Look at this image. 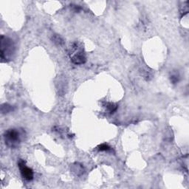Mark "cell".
<instances>
[{
    "label": "cell",
    "mask_w": 189,
    "mask_h": 189,
    "mask_svg": "<svg viewBox=\"0 0 189 189\" xmlns=\"http://www.w3.org/2000/svg\"><path fill=\"white\" fill-rule=\"evenodd\" d=\"M98 150L99 151H109L110 150V147L107 144L104 143V144L100 145L98 146Z\"/></svg>",
    "instance_id": "ba28073f"
},
{
    "label": "cell",
    "mask_w": 189,
    "mask_h": 189,
    "mask_svg": "<svg viewBox=\"0 0 189 189\" xmlns=\"http://www.w3.org/2000/svg\"><path fill=\"white\" fill-rule=\"evenodd\" d=\"M19 170H20L21 174H22V177H23L24 180L30 181V180H32L33 179V170L26 166L25 162H24V160H19Z\"/></svg>",
    "instance_id": "3957f363"
},
{
    "label": "cell",
    "mask_w": 189,
    "mask_h": 189,
    "mask_svg": "<svg viewBox=\"0 0 189 189\" xmlns=\"http://www.w3.org/2000/svg\"><path fill=\"white\" fill-rule=\"evenodd\" d=\"M15 52V45L13 40L9 38H1V59L2 62H8L11 59L12 55Z\"/></svg>",
    "instance_id": "7a4b0ae2"
},
{
    "label": "cell",
    "mask_w": 189,
    "mask_h": 189,
    "mask_svg": "<svg viewBox=\"0 0 189 189\" xmlns=\"http://www.w3.org/2000/svg\"><path fill=\"white\" fill-rule=\"evenodd\" d=\"M52 39H53L54 42H55V44H57V45H62L63 42H64V41H63L62 38L60 37V36H57V35L54 36L53 38H52Z\"/></svg>",
    "instance_id": "52a82bcc"
},
{
    "label": "cell",
    "mask_w": 189,
    "mask_h": 189,
    "mask_svg": "<svg viewBox=\"0 0 189 189\" xmlns=\"http://www.w3.org/2000/svg\"><path fill=\"white\" fill-rule=\"evenodd\" d=\"M71 59L75 64H82L86 62V56L82 52H78L72 57Z\"/></svg>",
    "instance_id": "277c9868"
},
{
    "label": "cell",
    "mask_w": 189,
    "mask_h": 189,
    "mask_svg": "<svg viewBox=\"0 0 189 189\" xmlns=\"http://www.w3.org/2000/svg\"><path fill=\"white\" fill-rule=\"evenodd\" d=\"M117 108H118V106H117L115 104L109 103V104H107V109L109 110V112L110 113H113L114 112L116 111Z\"/></svg>",
    "instance_id": "8992f818"
},
{
    "label": "cell",
    "mask_w": 189,
    "mask_h": 189,
    "mask_svg": "<svg viewBox=\"0 0 189 189\" xmlns=\"http://www.w3.org/2000/svg\"><path fill=\"white\" fill-rule=\"evenodd\" d=\"M170 79L171 81L172 82L173 84H177L180 80V74L177 71H174L172 72L171 73V76H170Z\"/></svg>",
    "instance_id": "5b68a950"
},
{
    "label": "cell",
    "mask_w": 189,
    "mask_h": 189,
    "mask_svg": "<svg viewBox=\"0 0 189 189\" xmlns=\"http://www.w3.org/2000/svg\"><path fill=\"white\" fill-rule=\"evenodd\" d=\"M24 132L18 129H8L5 132L4 138L5 144L10 148H17L20 143L23 140Z\"/></svg>",
    "instance_id": "6da1fadb"
}]
</instances>
